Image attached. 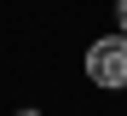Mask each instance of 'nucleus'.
<instances>
[{"label": "nucleus", "instance_id": "f257e3e1", "mask_svg": "<svg viewBox=\"0 0 127 116\" xmlns=\"http://www.w3.org/2000/svg\"><path fill=\"white\" fill-rule=\"evenodd\" d=\"M87 76L98 87H127V35H110V41L87 46Z\"/></svg>", "mask_w": 127, "mask_h": 116}, {"label": "nucleus", "instance_id": "f03ea898", "mask_svg": "<svg viewBox=\"0 0 127 116\" xmlns=\"http://www.w3.org/2000/svg\"><path fill=\"white\" fill-rule=\"evenodd\" d=\"M116 17H121V35H127V0H116Z\"/></svg>", "mask_w": 127, "mask_h": 116}, {"label": "nucleus", "instance_id": "7ed1b4c3", "mask_svg": "<svg viewBox=\"0 0 127 116\" xmlns=\"http://www.w3.org/2000/svg\"><path fill=\"white\" fill-rule=\"evenodd\" d=\"M17 116H40V110H17Z\"/></svg>", "mask_w": 127, "mask_h": 116}]
</instances>
